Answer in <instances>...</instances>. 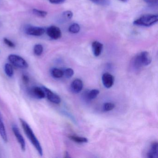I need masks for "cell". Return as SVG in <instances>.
<instances>
[{
  "label": "cell",
  "instance_id": "obj_1",
  "mask_svg": "<svg viewBox=\"0 0 158 158\" xmlns=\"http://www.w3.org/2000/svg\"><path fill=\"white\" fill-rule=\"evenodd\" d=\"M20 122L22 124V127L24 131L25 134L28 138V139L31 141L37 151L38 152L40 156H42L43 154V149L42 146L40 145L35 135L33 130L31 129V127L29 126L28 124L24 121L23 119H20Z\"/></svg>",
  "mask_w": 158,
  "mask_h": 158
},
{
  "label": "cell",
  "instance_id": "obj_2",
  "mask_svg": "<svg viewBox=\"0 0 158 158\" xmlns=\"http://www.w3.org/2000/svg\"><path fill=\"white\" fill-rule=\"evenodd\" d=\"M158 16L156 15H146L139 17L134 22L135 25L149 27L158 22Z\"/></svg>",
  "mask_w": 158,
  "mask_h": 158
},
{
  "label": "cell",
  "instance_id": "obj_3",
  "mask_svg": "<svg viewBox=\"0 0 158 158\" xmlns=\"http://www.w3.org/2000/svg\"><path fill=\"white\" fill-rule=\"evenodd\" d=\"M8 59L13 65L17 68L26 69L28 67V64L26 61L18 55L11 54L9 55Z\"/></svg>",
  "mask_w": 158,
  "mask_h": 158
},
{
  "label": "cell",
  "instance_id": "obj_4",
  "mask_svg": "<svg viewBox=\"0 0 158 158\" xmlns=\"http://www.w3.org/2000/svg\"><path fill=\"white\" fill-rule=\"evenodd\" d=\"M41 88L45 92V96L51 102L55 104H59L61 102L60 98L58 95L46 87L43 86Z\"/></svg>",
  "mask_w": 158,
  "mask_h": 158
},
{
  "label": "cell",
  "instance_id": "obj_5",
  "mask_svg": "<svg viewBox=\"0 0 158 158\" xmlns=\"http://www.w3.org/2000/svg\"><path fill=\"white\" fill-rule=\"evenodd\" d=\"M12 130L15 135L16 137L17 141L20 144L21 149L23 151H25L26 150L25 140L21 133H20V130H19L18 127L16 125L13 126Z\"/></svg>",
  "mask_w": 158,
  "mask_h": 158
},
{
  "label": "cell",
  "instance_id": "obj_6",
  "mask_svg": "<svg viewBox=\"0 0 158 158\" xmlns=\"http://www.w3.org/2000/svg\"><path fill=\"white\" fill-rule=\"evenodd\" d=\"M25 32L27 34L30 35L39 36L42 35L45 33V30L42 27L29 26L26 28Z\"/></svg>",
  "mask_w": 158,
  "mask_h": 158
},
{
  "label": "cell",
  "instance_id": "obj_7",
  "mask_svg": "<svg viewBox=\"0 0 158 158\" xmlns=\"http://www.w3.org/2000/svg\"><path fill=\"white\" fill-rule=\"evenodd\" d=\"M47 34L51 38L57 40L61 37L62 33L59 27L52 26L47 29Z\"/></svg>",
  "mask_w": 158,
  "mask_h": 158
},
{
  "label": "cell",
  "instance_id": "obj_8",
  "mask_svg": "<svg viewBox=\"0 0 158 158\" xmlns=\"http://www.w3.org/2000/svg\"><path fill=\"white\" fill-rule=\"evenodd\" d=\"M102 82L103 85L106 88H110L114 83L113 76L109 73H105L102 76Z\"/></svg>",
  "mask_w": 158,
  "mask_h": 158
},
{
  "label": "cell",
  "instance_id": "obj_9",
  "mask_svg": "<svg viewBox=\"0 0 158 158\" xmlns=\"http://www.w3.org/2000/svg\"><path fill=\"white\" fill-rule=\"evenodd\" d=\"M72 91L75 93H78L82 91L83 88V83L80 79H76L72 82L71 85Z\"/></svg>",
  "mask_w": 158,
  "mask_h": 158
},
{
  "label": "cell",
  "instance_id": "obj_10",
  "mask_svg": "<svg viewBox=\"0 0 158 158\" xmlns=\"http://www.w3.org/2000/svg\"><path fill=\"white\" fill-rule=\"evenodd\" d=\"M139 55L143 66H147L151 63V57L148 52H143L139 53Z\"/></svg>",
  "mask_w": 158,
  "mask_h": 158
},
{
  "label": "cell",
  "instance_id": "obj_11",
  "mask_svg": "<svg viewBox=\"0 0 158 158\" xmlns=\"http://www.w3.org/2000/svg\"><path fill=\"white\" fill-rule=\"evenodd\" d=\"M92 48L94 56L98 57L101 54L102 48H103V45L98 41H95L92 43Z\"/></svg>",
  "mask_w": 158,
  "mask_h": 158
},
{
  "label": "cell",
  "instance_id": "obj_12",
  "mask_svg": "<svg viewBox=\"0 0 158 158\" xmlns=\"http://www.w3.org/2000/svg\"><path fill=\"white\" fill-rule=\"evenodd\" d=\"M148 157L149 158H156L158 157V143L154 142L152 144L148 152Z\"/></svg>",
  "mask_w": 158,
  "mask_h": 158
},
{
  "label": "cell",
  "instance_id": "obj_13",
  "mask_svg": "<svg viewBox=\"0 0 158 158\" xmlns=\"http://www.w3.org/2000/svg\"><path fill=\"white\" fill-rule=\"evenodd\" d=\"M32 92L33 95L39 99L44 98L46 97L45 92L42 88L34 87L32 88Z\"/></svg>",
  "mask_w": 158,
  "mask_h": 158
},
{
  "label": "cell",
  "instance_id": "obj_14",
  "mask_svg": "<svg viewBox=\"0 0 158 158\" xmlns=\"http://www.w3.org/2000/svg\"><path fill=\"white\" fill-rule=\"evenodd\" d=\"M0 135L4 142H7L8 141V137H7L6 129L2 121L1 114H0Z\"/></svg>",
  "mask_w": 158,
  "mask_h": 158
},
{
  "label": "cell",
  "instance_id": "obj_15",
  "mask_svg": "<svg viewBox=\"0 0 158 158\" xmlns=\"http://www.w3.org/2000/svg\"><path fill=\"white\" fill-rule=\"evenodd\" d=\"M132 64L133 68L136 70H139L143 66L141 61H140L139 54L135 56V58L133 59Z\"/></svg>",
  "mask_w": 158,
  "mask_h": 158
},
{
  "label": "cell",
  "instance_id": "obj_16",
  "mask_svg": "<svg viewBox=\"0 0 158 158\" xmlns=\"http://www.w3.org/2000/svg\"><path fill=\"white\" fill-rule=\"evenodd\" d=\"M99 94V90L94 89L90 90L89 92H86L85 98L87 100H91L96 98Z\"/></svg>",
  "mask_w": 158,
  "mask_h": 158
},
{
  "label": "cell",
  "instance_id": "obj_17",
  "mask_svg": "<svg viewBox=\"0 0 158 158\" xmlns=\"http://www.w3.org/2000/svg\"><path fill=\"white\" fill-rule=\"evenodd\" d=\"M51 74L54 78H61L64 76V71L58 68H53L51 71Z\"/></svg>",
  "mask_w": 158,
  "mask_h": 158
},
{
  "label": "cell",
  "instance_id": "obj_18",
  "mask_svg": "<svg viewBox=\"0 0 158 158\" xmlns=\"http://www.w3.org/2000/svg\"><path fill=\"white\" fill-rule=\"evenodd\" d=\"M4 71L5 73L7 75V76L9 77H11L14 75V70L11 64H10L7 63L5 64L4 66Z\"/></svg>",
  "mask_w": 158,
  "mask_h": 158
},
{
  "label": "cell",
  "instance_id": "obj_19",
  "mask_svg": "<svg viewBox=\"0 0 158 158\" xmlns=\"http://www.w3.org/2000/svg\"><path fill=\"white\" fill-rule=\"evenodd\" d=\"M70 139L77 143H86L88 142V139L86 138L83 137L77 136L75 135H70L69 136Z\"/></svg>",
  "mask_w": 158,
  "mask_h": 158
},
{
  "label": "cell",
  "instance_id": "obj_20",
  "mask_svg": "<svg viewBox=\"0 0 158 158\" xmlns=\"http://www.w3.org/2000/svg\"><path fill=\"white\" fill-rule=\"evenodd\" d=\"M80 26L78 24L73 23L70 26L69 28V31L70 33L73 34H77L80 31Z\"/></svg>",
  "mask_w": 158,
  "mask_h": 158
},
{
  "label": "cell",
  "instance_id": "obj_21",
  "mask_svg": "<svg viewBox=\"0 0 158 158\" xmlns=\"http://www.w3.org/2000/svg\"><path fill=\"white\" fill-rule=\"evenodd\" d=\"M34 52L36 56H40L43 52V46L40 44H37L34 47Z\"/></svg>",
  "mask_w": 158,
  "mask_h": 158
},
{
  "label": "cell",
  "instance_id": "obj_22",
  "mask_svg": "<svg viewBox=\"0 0 158 158\" xmlns=\"http://www.w3.org/2000/svg\"><path fill=\"white\" fill-rule=\"evenodd\" d=\"M115 107V105L112 102H107L104 103L103 106V110L104 111H109L111 110Z\"/></svg>",
  "mask_w": 158,
  "mask_h": 158
},
{
  "label": "cell",
  "instance_id": "obj_23",
  "mask_svg": "<svg viewBox=\"0 0 158 158\" xmlns=\"http://www.w3.org/2000/svg\"><path fill=\"white\" fill-rule=\"evenodd\" d=\"M91 2L101 6H107L110 4V0H90Z\"/></svg>",
  "mask_w": 158,
  "mask_h": 158
},
{
  "label": "cell",
  "instance_id": "obj_24",
  "mask_svg": "<svg viewBox=\"0 0 158 158\" xmlns=\"http://www.w3.org/2000/svg\"><path fill=\"white\" fill-rule=\"evenodd\" d=\"M33 12L34 14L40 17H46L48 15L47 12L45 11L40 10H37L36 9H34L33 10Z\"/></svg>",
  "mask_w": 158,
  "mask_h": 158
},
{
  "label": "cell",
  "instance_id": "obj_25",
  "mask_svg": "<svg viewBox=\"0 0 158 158\" xmlns=\"http://www.w3.org/2000/svg\"><path fill=\"white\" fill-rule=\"evenodd\" d=\"M74 72L72 68H67L64 71V75L67 78H71L73 76Z\"/></svg>",
  "mask_w": 158,
  "mask_h": 158
},
{
  "label": "cell",
  "instance_id": "obj_26",
  "mask_svg": "<svg viewBox=\"0 0 158 158\" xmlns=\"http://www.w3.org/2000/svg\"><path fill=\"white\" fill-rule=\"evenodd\" d=\"M63 17L65 20H69L72 19L73 13L71 11H66L63 13Z\"/></svg>",
  "mask_w": 158,
  "mask_h": 158
},
{
  "label": "cell",
  "instance_id": "obj_27",
  "mask_svg": "<svg viewBox=\"0 0 158 158\" xmlns=\"http://www.w3.org/2000/svg\"><path fill=\"white\" fill-rule=\"evenodd\" d=\"M4 42L7 46H9V47H10V48H15V45L14 43L13 42H12L11 40H10L8 39L7 38H4Z\"/></svg>",
  "mask_w": 158,
  "mask_h": 158
},
{
  "label": "cell",
  "instance_id": "obj_28",
  "mask_svg": "<svg viewBox=\"0 0 158 158\" xmlns=\"http://www.w3.org/2000/svg\"><path fill=\"white\" fill-rule=\"evenodd\" d=\"M146 3L149 5H156L158 3V0H143Z\"/></svg>",
  "mask_w": 158,
  "mask_h": 158
},
{
  "label": "cell",
  "instance_id": "obj_29",
  "mask_svg": "<svg viewBox=\"0 0 158 158\" xmlns=\"http://www.w3.org/2000/svg\"><path fill=\"white\" fill-rule=\"evenodd\" d=\"M22 80L25 84H27L29 82V77L26 74H23L22 76Z\"/></svg>",
  "mask_w": 158,
  "mask_h": 158
},
{
  "label": "cell",
  "instance_id": "obj_30",
  "mask_svg": "<svg viewBox=\"0 0 158 158\" xmlns=\"http://www.w3.org/2000/svg\"><path fill=\"white\" fill-rule=\"evenodd\" d=\"M51 3L53 4H60L62 3L65 0H49Z\"/></svg>",
  "mask_w": 158,
  "mask_h": 158
},
{
  "label": "cell",
  "instance_id": "obj_31",
  "mask_svg": "<svg viewBox=\"0 0 158 158\" xmlns=\"http://www.w3.org/2000/svg\"><path fill=\"white\" fill-rule=\"evenodd\" d=\"M70 157V156H69V153H68V152H65V156H64V157H65V158H68V157Z\"/></svg>",
  "mask_w": 158,
  "mask_h": 158
},
{
  "label": "cell",
  "instance_id": "obj_32",
  "mask_svg": "<svg viewBox=\"0 0 158 158\" xmlns=\"http://www.w3.org/2000/svg\"><path fill=\"white\" fill-rule=\"evenodd\" d=\"M121 1L123 2H126L127 1V0H120Z\"/></svg>",
  "mask_w": 158,
  "mask_h": 158
}]
</instances>
